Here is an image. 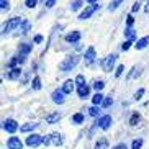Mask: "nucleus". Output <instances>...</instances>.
<instances>
[{
    "mask_svg": "<svg viewBox=\"0 0 149 149\" xmlns=\"http://www.w3.org/2000/svg\"><path fill=\"white\" fill-rule=\"evenodd\" d=\"M79 61H80V56L72 54V56L66 57L64 61L59 62V70H62V72H69V70H72L77 64H79Z\"/></svg>",
    "mask_w": 149,
    "mask_h": 149,
    "instance_id": "1",
    "label": "nucleus"
},
{
    "mask_svg": "<svg viewBox=\"0 0 149 149\" xmlns=\"http://www.w3.org/2000/svg\"><path fill=\"white\" fill-rule=\"evenodd\" d=\"M43 144L44 146H49V144L61 146L62 144V134H59V133H51L49 136H44Z\"/></svg>",
    "mask_w": 149,
    "mask_h": 149,
    "instance_id": "2",
    "label": "nucleus"
},
{
    "mask_svg": "<svg viewBox=\"0 0 149 149\" xmlns=\"http://www.w3.org/2000/svg\"><path fill=\"white\" fill-rule=\"evenodd\" d=\"M23 20H20V17H13V18H10L8 22L3 25V30H2V33L3 35H7V33H10V31H13L15 28H18L20 25H22Z\"/></svg>",
    "mask_w": 149,
    "mask_h": 149,
    "instance_id": "3",
    "label": "nucleus"
},
{
    "mask_svg": "<svg viewBox=\"0 0 149 149\" xmlns=\"http://www.w3.org/2000/svg\"><path fill=\"white\" fill-rule=\"evenodd\" d=\"M115 62H116V54H108L102 61V69H103V72H111L115 67Z\"/></svg>",
    "mask_w": 149,
    "mask_h": 149,
    "instance_id": "4",
    "label": "nucleus"
},
{
    "mask_svg": "<svg viewBox=\"0 0 149 149\" xmlns=\"http://www.w3.org/2000/svg\"><path fill=\"white\" fill-rule=\"evenodd\" d=\"M111 123H113V120H111L110 115H102V116H98V120L95 121V125L98 128H102V130H108V128L111 126Z\"/></svg>",
    "mask_w": 149,
    "mask_h": 149,
    "instance_id": "5",
    "label": "nucleus"
},
{
    "mask_svg": "<svg viewBox=\"0 0 149 149\" xmlns=\"http://www.w3.org/2000/svg\"><path fill=\"white\" fill-rule=\"evenodd\" d=\"M97 10H98V5H97V3H90L88 7H85V8L82 10V13L79 15V20H87V18H90Z\"/></svg>",
    "mask_w": 149,
    "mask_h": 149,
    "instance_id": "6",
    "label": "nucleus"
},
{
    "mask_svg": "<svg viewBox=\"0 0 149 149\" xmlns=\"http://www.w3.org/2000/svg\"><path fill=\"white\" fill-rule=\"evenodd\" d=\"M2 128H3L7 133L13 134V133L18 130V123L15 121L13 118H7V120H3V125H2Z\"/></svg>",
    "mask_w": 149,
    "mask_h": 149,
    "instance_id": "7",
    "label": "nucleus"
},
{
    "mask_svg": "<svg viewBox=\"0 0 149 149\" xmlns=\"http://www.w3.org/2000/svg\"><path fill=\"white\" fill-rule=\"evenodd\" d=\"M43 139H44V138L41 134L31 133V134L26 138V146H30V148H36V146H40L41 143H43Z\"/></svg>",
    "mask_w": 149,
    "mask_h": 149,
    "instance_id": "8",
    "label": "nucleus"
},
{
    "mask_svg": "<svg viewBox=\"0 0 149 149\" xmlns=\"http://www.w3.org/2000/svg\"><path fill=\"white\" fill-rule=\"evenodd\" d=\"M51 98H53L54 103L62 105V103L66 102V93H64V90H62V88H57V90H54V92L51 93Z\"/></svg>",
    "mask_w": 149,
    "mask_h": 149,
    "instance_id": "9",
    "label": "nucleus"
},
{
    "mask_svg": "<svg viewBox=\"0 0 149 149\" xmlns=\"http://www.w3.org/2000/svg\"><path fill=\"white\" fill-rule=\"evenodd\" d=\"M7 148L8 149H23V143H22L20 138L12 136V138H8V141H7Z\"/></svg>",
    "mask_w": 149,
    "mask_h": 149,
    "instance_id": "10",
    "label": "nucleus"
},
{
    "mask_svg": "<svg viewBox=\"0 0 149 149\" xmlns=\"http://www.w3.org/2000/svg\"><path fill=\"white\" fill-rule=\"evenodd\" d=\"M84 59H85V64H87V66H90V64L95 61V48H93V46H88L87 48Z\"/></svg>",
    "mask_w": 149,
    "mask_h": 149,
    "instance_id": "11",
    "label": "nucleus"
},
{
    "mask_svg": "<svg viewBox=\"0 0 149 149\" xmlns=\"http://www.w3.org/2000/svg\"><path fill=\"white\" fill-rule=\"evenodd\" d=\"M31 49H33V46H31V44L22 43V44H20V48H18V53H20V56H25V57H26L28 54L31 53Z\"/></svg>",
    "mask_w": 149,
    "mask_h": 149,
    "instance_id": "12",
    "label": "nucleus"
},
{
    "mask_svg": "<svg viewBox=\"0 0 149 149\" xmlns=\"http://www.w3.org/2000/svg\"><path fill=\"white\" fill-rule=\"evenodd\" d=\"M75 88V80H66V82L62 84V90H64V93L66 95H69V93H72V90Z\"/></svg>",
    "mask_w": 149,
    "mask_h": 149,
    "instance_id": "13",
    "label": "nucleus"
},
{
    "mask_svg": "<svg viewBox=\"0 0 149 149\" xmlns=\"http://www.w3.org/2000/svg\"><path fill=\"white\" fill-rule=\"evenodd\" d=\"M20 75H22V69H20V67H13V69H10V72L7 74V79L17 80V79H20Z\"/></svg>",
    "mask_w": 149,
    "mask_h": 149,
    "instance_id": "14",
    "label": "nucleus"
},
{
    "mask_svg": "<svg viewBox=\"0 0 149 149\" xmlns=\"http://www.w3.org/2000/svg\"><path fill=\"white\" fill-rule=\"evenodd\" d=\"M66 41L67 43H79L80 41V31H72V33L66 35Z\"/></svg>",
    "mask_w": 149,
    "mask_h": 149,
    "instance_id": "15",
    "label": "nucleus"
},
{
    "mask_svg": "<svg viewBox=\"0 0 149 149\" xmlns=\"http://www.w3.org/2000/svg\"><path fill=\"white\" fill-rule=\"evenodd\" d=\"M59 120H61V113H59V111L49 113L48 116H46V123H48V125H54V123H57Z\"/></svg>",
    "mask_w": 149,
    "mask_h": 149,
    "instance_id": "16",
    "label": "nucleus"
},
{
    "mask_svg": "<svg viewBox=\"0 0 149 149\" xmlns=\"http://www.w3.org/2000/svg\"><path fill=\"white\" fill-rule=\"evenodd\" d=\"M77 95H79V98H87V97L90 95V87H88V85L77 87Z\"/></svg>",
    "mask_w": 149,
    "mask_h": 149,
    "instance_id": "17",
    "label": "nucleus"
},
{
    "mask_svg": "<svg viewBox=\"0 0 149 149\" xmlns=\"http://www.w3.org/2000/svg\"><path fill=\"white\" fill-rule=\"evenodd\" d=\"M148 44H149V36H143L141 40L136 41L134 48H136V49H139V51H141V49H144L146 46H148Z\"/></svg>",
    "mask_w": 149,
    "mask_h": 149,
    "instance_id": "18",
    "label": "nucleus"
},
{
    "mask_svg": "<svg viewBox=\"0 0 149 149\" xmlns=\"http://www.w3.org/2000/svg\"><path fill=\"white\" fill-rule=\"evenodd\" d=\"M36 128H38V123H25L23 126H20V131L30 133V131H33V130H36Z\"/></svg>",
    "mask_w": 149,
    "mask_h": 149,
    "instance_id": "19",
    "label": "nucleus"
},
{
    "mask_svg": "<svg viewBox=\"0 0 149 149\" xmlns=\"http://www.w3.org/2000/svg\"><path fill=\"white\" fill-rule=\"evenodd\" d=\"M103 100H105V95H103L102 92H97L95 95L92 97V103H93V105H102Z\"/></svg>",
    "mask_w": 149,
    "mask_h": 149,
    "instance_id": "20",
    "label": "nucleus"
},
{
    "mask_svg": "<svg viewBox=\"0 0 149 149\" xmlns=\"http://www.w3.org/2000/svg\"><path fill=\"white\" fill-rule=\"evenodd\" d=\"M95 149H108V139L107 138H98L95 143Z\"/></svg>",
    "mask_w": 149,
    "mask_h": 149,
    "instance_id": "21",
    "label": "nucleus"
},
{
    "mask_svg": "<svg viewBox=\"0 0 149 149\" xmlns=\"http://www.w3.org/2000/svg\"><path fill=\"white\" fill-rule=\"evenodd\" d=\"M84 120H85L84 113H74L72 115V123H74V125H82Z\"/></svg>",
    "mask_w": 149,
    "mask_h": 149,
    "instance_id": "22",
    "label": "nucleus"
},
{
    "mask_svg": "<svg viewBox=\"0 0 149 149\" xmlns=\"http://www.w3.org/2000/svg\"><path fill=\"white\" fill-rule=\"evenodd\" d=\"M139 120H141V115L138 113V111H134V113L130 116V126H136V125L139 123Z\"/></svg>",
    "mask_w": 149,
    "mask_h": 149,
    "instance_id": "23",
    "label": "nucleus"
},
{
    "mask_svg": "<svg viewBox=\"0 0 149 149\" xmlns=\"http://www.w3.org/2000/svg\"><path fill=\"white\" fill-rule=\"evenodd\" d=\"M125 36H126L128 40H131V41L136 40V33H134V30H133L131 26H126V28H125Z\"/></svg>",
    "mask_w": 149,
    "mask_h": 149,
    "instance_id": "24",
    "label": "nucleus"
},
{
    "mask_svg": "<svg viewBox=\"0 0 149 149\" xmlns=\"http://www.w3.org/2000/svg\"><path fill=\"white\" fill-rule=\"evenodd\" d=\"M30 28H31L30 22H28V20H23V22H22V25H20V31H22L23 35H26L28 31H30Z\"/></svg>",
    "mask_w": 149,
    "mask_h": 149,
    "instance_id": "25",
    "label": "nucleus"
},
{
    "mask_svg": "<svg viewBox=\"0 0 149 149\" xmlns=\"http://www.w3.org/2000/svg\"><path fill=\"white\" fill-rule=\"evenodd\" d=\"M18 62H20V57L15 56V57H12V59H10V61L7 62V67H8V69H13V67H17ZM20 64H22V62H20Z\"/></svg>",
    "mask_w": 149,
    "mask_h": 149,
    "instance_id": "26",
    "label": "nucleus"
},
{
    "mask_svg": "<svg viewBox=\"0 0 149 149\" xmlns=\"http://www.w3.org/2000/svg\"><path fill=\"white\" fill-rule=\"evenodd\" d=\"M123 2H125V0H113V2L108 5V10H110V12H115V10H116L120 5L123 3Z\"/></svg>",
    "mask_w": 149,
    "mask_h": 149,
    "instance_id": "27",
    "label": "nucleus"
},
{
    "mask_svg": "<svg viewBox=\"0 0 149 149\" xmlns=\"http://www.w3.org/2000/svg\"><path fill=\"white\" fill-rule=\"evenodd\" d=\"M31 87H33V90H40V88H41V79H40V77H35V79H33Z\"/></svg>",
    "mask_w": 149,
    "mask_h": 149,
    "instance_id": "28",
    "label": "nucleus"
},
{
    "mask_svg": "<svg viewBox=\"0 0 149 149\" xmlns=\"http://www.w3.org/2000/svg\"><path fill=\"white\" fill-rule=\"evenodd\" d=\"M75 85H77V87H82V85H85V77H84L82 74H79L77 77H75Z\"/></svg>",
    "mask_w": 149,
    "mask_h": 149,
    "instance_id": "29",
    "label": "nucleus"
},
{
    "mask_svg": "<svg viewBox=\"0 0 149 149\" xmlns=\"http://www.w3.org/2000/svg\"><path fill=\"white\" fill-rule=\"evenodd\" d=\"M103 87H105V82H103V80H95V82H93V88H95L97 92H100Z\"/></svg>",
    "mask_w": 149,
    "mask_h": 149,
    "instance_id": "30",
    "label": "nucleus"
},
{
    "mask_svg": "<svg viewBox=\"0 0 149 149\" xmlns=\"http://www.w3.org/2000/svg\"><path fill=\"white\" fill-rule=\"evenodd\" d=\"M141 148H143V139H141V138H138V139L133 141L131 149H141Z\"/></svg>",
    "mask_w": 149,
    "mask_h": 149,
    "instance_id": "31",
    "label": "nucleus"
},
{
    "mask_svg": "<svg viewBox=\"0 0 149 149\" xmlns=\"http://www.w3.org/2000/svg\"><path fill=\"white\" fill-rule=\"evenodd\" d=\"M98 113H100L98 105H93L92 108H88V115H90V116H98Z\"/></svg>",
    "mask_w": 149,
    "mask_h": 149,
    "instance_id": "32",
    "label": "nucleus"
},
{
    "mask_svg": "<svg viewBox=\"0 0 149 149\" xmlns=\"http://www.w3.org/2000/svg\"><path fill=\"white\" fill-rule=\"evenodd\" d=\"M111 105H113V98H111V97H107L105 100H103V103H102L103 108H108V107H111Z\"/></svg>",
    "mask_w": 149,
    "mask_h": 149,
    "instance_id": "33",
    "label": "nucleus"
},
{
    "mask_svg": "<svg viewBox=\"0 0 149 149\" xmlns=\"http://www.w3.org/2000/svg\"><path fill=\"white\" fill-rule=\"evenodd\" d=\"M80 7H82V0H75V2H72V5H70V8H72V12H75V10H79Z\"/></svg>",
    "mask_w": 149,
    "mask_h": 149,
    "instance_id": "34",
    "label": "nucleus"
},
{
    "mask_svg": "<svg viewBox=\"0 0 149 149\" xmlns=\"http://www.w3.org/2000/svg\"><path fill=\"white\" fill-rule=\"evenodd\" d=\"M131 44H133V41H131V40H126L125 43L121 44V49H123V51H128V49L131 48Z\"/></svg>",
    "mask_w": 149,
    "mask_h": 149,
    "instance_id": "35",
    "label": "nucleus"
},
{
    "mask_svg": "<svg viewBox=\"0 0 149 149\" xmlns=\"http://www.w3.org/2000/svg\"><path fill=\"white\" fill-rule=\"evenodd\" d=\"M36 3H38V0H26L25 5H26V8H35Z\"/></svg>",
    "mask_w": 149,
    "mask_h": 149,
    "instance_id": "36",
    "label": "nucleus"
},
{
    "mask_svg": "<svg viewBox=\"0 0 149 149\" xmlns=\"http://www.w3.org/2000/svg\"><path fill=\"white\" fill-rule=\"evenodd\" d=\"M144 88H139V90H138V92L134 93V100H141V98H143V95H144Z\"/></svg>",
    "mask_w": 149,
    "mask_h": 149,
    "instance_id": "37",
    "label": "nucleus"
},
{
    "mask_svg": "<svg viewBox=\"0 0 149 149\" xmlns=\"http://www.w3.org/2000/svg\"><path fill=\"white\" fill-rule=\"evenodd\" d=\"M123 70H125V66H123V64H120V66L116 67V70H115V77H120V75L123 74Z\"/></svg>",
    "mask_w": 149,
    "mask_h": 149,
    "instance_id": "38",
    "label": "nucleus"
},
{
    "mask_svg": "<svg viewBox=\"0 0 149 149\" xmlns=\"http://www.w3.org/2000/svg\"><path fill=\"white\" fill-rule=\"evenodd\" d=\"M0 8H2V10H8L10 8L8 0H0Z\"/></svg>",
    "mask_w": 149,
    "mask_h": 149,
    "instance_id": "39",
    "label": "nucleus"
},
{
    "mask_svg": "<svg viewBox=\"0 0 149 149\" xmlns=\"http://www.w3.org/2000/svg\"><path fill=\"white\" fill-rule=\"evenodd\" d=\"M133 23H134L133 15H128V17H126V26H133Z\"/></svg>",
    "mask_w": 149,
    "mask_h": 149,
    "instance_id": "40",
    "label": "nucleus"
},
{
    "mask_svg": "<svg viewBox=\"0 0 149 149\" xmlns=\"http://www.w3.org/2000/svg\"><path fill=\"white\" fill-rule=\"evenodd\" d=\"M136 72H138V67H133V69L130 70V74L126 75V79H128V80H131V79H133V75H134Z\"/></svg>",
    "mask_w": 149,
    "mask_h": 149,
    "instance_id": "41",
    "label": "nucleus"
},
{
    "mask_svg": "<svg viewBox=\"0 0 149 149\" xmlns=\"http://www.w3.org/2000/svg\"><path fill=\"white\" fill-rule=\"evenodd\" d=\"M139 8H141V3H139V2H134V3H133V8H131V12L134 13V12H138Z\"/></svg>",
    "mask_w": 149,
    "mask_h": 149,
    "instance_id": "42",
    "label": "nucleus"
},
{
    "mask_svg": "<svg viewBox=\"0 0 149 149\" xmlns=\"http://www.w3.org/2000/svg\"><path fill=\"white\" fill-rule=\"evenodd\" d=\"M54 3H56V0H46V3L44 5H46V8H53Z\"/></svg>",
    "mask_w": 149,
    "mask_h": 149,
    "instance_id": "43",
    "label": "nucleus"
},
{
    "mask_svg": "<svg viewBox=\"0 0 149 149\" xmlns=\"http://www.w3.org/2000/svg\"><path fill=\"white\" fill-rule=\"evenodd\" d=\"M33 43H35V44L43 43V36H41V35H36V36H35V40H33Z\"/></svg>",
    "mask_w": 149,
    "mask_h": 149,
    "instance_id": "44",
    "label": "nucleus"
},
{
    "mask_svg": "<svg viewBox=\"0 0 149 149\" xmlns=\"http://www.w3.org/2000/svg\"><path fill=\"white\" fill-rule=\"evenodd\" d=\"M113 149H128V146L125 144V143H120V144H116Z\"/></svg>",
    "mask_w": 149,
    "mask_h": 149,
    "instance_id": "45",
    "label": "nucleus"
},
{
    "mask_svg": "<svg viewBox=\"0 0 149 149\" xmlns=\"http://www.w3.org/2000/svg\"><path fill=\"white\" fill-rule=\"evenodd\" d=\"M144 12H146V13H149V0H148V2H146V7H144Z\"/></svg>",
    "mask_w": 149,
    "mask_h": 149,
    "instance_id": "46",
    "label": "nucleus"
},
{
    "mask_svg": "<svg viewBox=\"0 0 149 149\" xmlns=\"http://www.w3.org/2000/svg\"><path fill=\"white\" fill-rule=\"evenodd\" d=\"M88 3H97V2H98V0H87Z\"/></svg>",
    "mask_w": 149,
    "mask_h": 149,
    "instance_id": "47",
    "label": "nucleus"
}]
</instances>
